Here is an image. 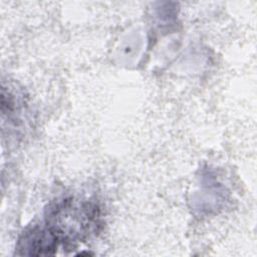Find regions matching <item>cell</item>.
Here are the masks:
<instances>
[{"mask_svg":"<svg viewBox=\"0 0 257 257\" xmlns=\"http://www.w3.org/2000/svg\"><path fill=\"white\" fill-rule=\"evenodd\" d=\"M59 240L50 229L33 228L22 234L16 246L17 254L29 256L53 255Z\"/></svg>","mask_w":257,"mask_h":257,"instance_id":"obj_2","label":"cell"},{"mask_svg":"<svg viewBox=\"0 0 257 257\" xmlns=\"http://www.w3.org/2000/svg\"><path fill=\"white\" fill-rule=\"evenodd\" d=\"M96 209L89 203L65 199L49 210L47 228L66 244L84 239L97 224Z\"/></svg>","mask_w":257,"mask_h":257,"instance_id":"obj_1","label":"cell"}]
</instances>
